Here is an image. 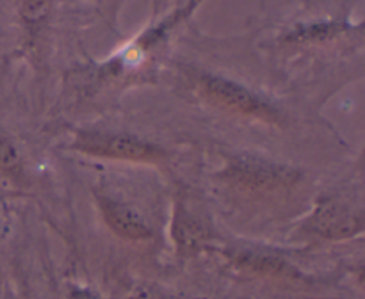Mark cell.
Returning a JSON list of instances; mask_svg holds the SVG:
<instances>
[{
  "label": "cell",
  "mask_w": 365,
  "mask_h": 299,
  "mask_svg": "<svg viewBox=\"0 0 365 299\" xmlns=\"http://www.w3.org/2000/svg\"><path fill=\"white\" fill-rule=\"evenodd\" d=\"M195 89L209 105L246 120L262 121L267 125H280V110L245 85L227 77L214 73H198L195 77Z\"/></svg>",
  "instance_id": "cell-1"
},
{
  "label": "cell",
  "mask_w": 365,
  "mask_h": 299,
  "mask_svg": "<svg viewBox=\"0 0 365 299\" xmlns=\"http://www.w3.org/2000/svg\"><path fill=\"white\" fill-rule=\"evenodd\" d=\"M221 178L232 187L262 194L294 187L302 180V171L257 157H235L223 167Z\"/></svg>",
  "instance_id": "cell-2"
},
{
  "label": "cell",
  "mask_w": 365,
  "mask_h": 299,
  "mask_svg": "<svg viewBox=\"0 0 365 299\" xmlns=\"http://www.w3.org/2000/svg\"><path fill=\"white\" fill-rule=\"evenodd\" d=\"M73 150L98 159L123 160V162L159 164L166 160V150L159 145L143 141L128 134H107V132H78Z\"/></svg>",
  "instance_id": "cell-3"
},
{
  "label": "cell",
  "mask_w": 365,
  "mask_h": 299,
  "mask_svg": "<svg viewBox=\"0 0 365 299\" xmlns=\"http://www.w3.org/2000/svg\"><path fill=\"white\" fill-rule=\"evenodd\" d=\"M305 228L309 234L321 238L341 241L360 234L364 230V219L362 214L355 212L346 203L327 198L317 203L314 212L307 219Z\"/></svg>",
  "instance_id": "cell-4"
},
{
  "label": "cell",
  "mask_w": 365,
  "mask_h": 299,
  "mask_svg": "<svg viewBox=\"0 0 365 299\" xmlns=\"http://www.w3.org/2000/svg\"><path fill=\"white\" fill-rule=\"evenodd\" d=\"M98 209L107 226L118 237L127 238V241H146L152 237V230L148 228V224L123 203L100 196Z\"/></svg>",
  "instance_id": "cell-5"
},
{
  "label": "cell",
  "mask_w": 365,
  "mask_h": 299,
  "mask_svg": "<svg viewBox=\"0 0 365 299\" xmlns=\"http://www.w3.org/2000/svg\"><path fill=\"white\" fill-rule=\"evenodd\" d=\"M171 235H173L178 253L184 256L196 255L210 241V231L205 226V223L196 216H192L191 210L185 209L184 205H178L177 210H175Z\"/></svg>",
  "instance_id": "cell-6"
},
{
  "label": "cell",
  "mask_w": 365,
  "mask_h": 299,
  "mask_svg": "<svg viewBox=\"0 0 365 299\" xmlns=\"http://www.w3.org/2000/svg\"><path fill=\"white\" fill-rule=\"evenodd\" d=\"M348 28L334 21H316L309 25H298L284 36L285 46H317L330 43L342 36Z\"/></svg>",
  "instance_id": "cell-7"
},
{
  "label": "cell",
  "mask_w": 365,
  "mask_h": 299,
  "mask_svg": "<svg viewBox=\"0 0 365 299\" xmlns=\"http://www.w3.org/2000/svg\"><path fill=\"white\" fill-rule=\"evenodd\" d=\"M0 171L6 174H18L21 171L20 153L2 128H0Z\"/></svg>",
  "instance_id": "cell-8"
},
{
  "label": "cell",
  "mask_w": 365,
  "mask_h": 299,
  "mask_svg": "<svg viewBox=\"0 0 365 299\" xmlns=\"http://www.w3.org/2000/svg\"><path fill=\"white\" fill-rule=\"evenodd\" d=\"M245 269H252L255 273H269V274H284L287 273L285 269H289L284 262L280 260H274L271 256H260V255H242L239 258Z\"/></svg>",
  "instance_id": "cell-9"
},
{
  "label": "cell",
  "mask_w": 365,
  "mask_h": 299,
  "mask_svg": "<svg viewBox=\"0 0 365 299\" xmlns=\"http://www.w3.org/2000/svg\"><path fill=\"white\" fill-rule=\"evenodd\" d=\"M52 0H18L20 14L27 25H39L48 16Z\"/></svg>",
  "instance_id": "cell-10"
},
{
  "label": "cell",
  "mask_w": 365,
  "mask_h": 299,
  "mask_svg": "<svg viewBox=\"0 0 365 299\" xmlns=\"http://www.w3.org/2000/svg\"><path fill=\"white\" fill-rule=\"evenodd\" d=\"M70 299H93V298H91V294H89L88 290H81V288H75V290H71Z\"/></svg>",
  "instance_id": "cell-11"
},
{
  "label": "cell",
  "mask_w": 365,
  "mask_h": 299,
  "mask_svg": "<svg viewBox=\"0 0 365 299\" xmlns=\"http://www.w3.org/2000/svg\"><path fill=\"white\" fill-rule=\"evenodd\" d=\"M157 299H196V298H184V295H163Z\"/></svg>",
  "instance_id": "cell-12"
}]
</instances>
